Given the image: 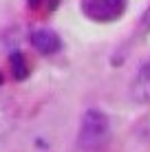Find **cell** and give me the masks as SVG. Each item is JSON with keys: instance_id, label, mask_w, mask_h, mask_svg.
I'll list each match as a JSON object with an SVG mask.
<instances>
[{"instance_id": "cell-4", "label": "cell", "mask_w": 150, "mask_h": 152, "mask_svg": "<svg viewBox=\"0 0 150 152\" xmlns=\"http://www.w3.org/2000/svg\"><path fill=\"white\" fill-rule=\"evenodd\" d=\"M130 93L137 102L150 104V60L146 64H141V69L137 71L135 80L130 84Z\"/></svg>"}, {"instance_id": "cell-1", "label": "cell", "mask_w": 150, "mask_h": 152, "mask_svg": "<svg viewBox=\"0 0 150 152\" xmlns=\"http://www.w3.org/2000/svg\"><path fill=\"white\" fill-rule=\"evenodd\" d=\"M108 132H110L108 117L102 110H97V108H89L82 115V121H80L77 145L82 150H97L100 145L106 143Z\"/></svg>"}, {"instance_id": "cell-5", "label": "cell", "mask_w": 150, "mask_h": 152, "mask_svg": "<svg viewBox=\"0 0 150 152\" xmlns=\"http://www.w3.org/2000/svg\"><path fill=\"white\" fill-rule=\"evenodd\" d=\"M15 126V108L0 97V139H4Z\"/></svg>"}, {"instance_id": "cell-6", "label": "cell", "mask_w": 150, "mask_h": 152, "mask_svg": "<svg viewBox=\"0 0 150 152\" xmlns=\"http://www.w3.org/2000/svg\"><path fill=\"white\" fill-rule=\"evenodd\" d=\"M9 62H11V73H13L15 80H24V77L29 75V66H27V62H24L22 53H18V51H15V53H11Z\"/></svg>"}, {"instance_id": "cell-3", "label": "cell", "mask_w": 150, "mask_h": 152, "mask_svg": "<svg viewBox=\"0 0 150 152\" xmlns=\"http://www.w3.org/2000/svg\"><path fill=\"white\" fill-rule=\"evenodd\" d=\"M31 44H33V49L38 51V53L42 55H53L60 51L62 42L58 38V33L51 29H38L31 33Z\"/></svg>"}, {"instance_id": "cell-7", "label": "cell", "mask_w": 150, "mask_h": 152, "mask_svg": "<svg viewBox=\"0 0 150 152\" xmlns=\"http://www.w3.org/2000/svg\"><path fill=\"white\" fill-rule=\"evenodd\" d=\"M0 84H2V73H0Z\"/></svg>"}, {"instance_id": "cell-2", "label": "cell", "mask_w": 150, "mask_h": 152, "mask_svg": "<svg viewBox=\"0 0 150 152\" xmlns=\"http://www.w3.org/2000/svg\"><path fill=\"white\" fill-rule=\"evenodd\" d=\"M126 0H82V11L95 22H113L124 13Z\"/></svg>"}]
</instances>
